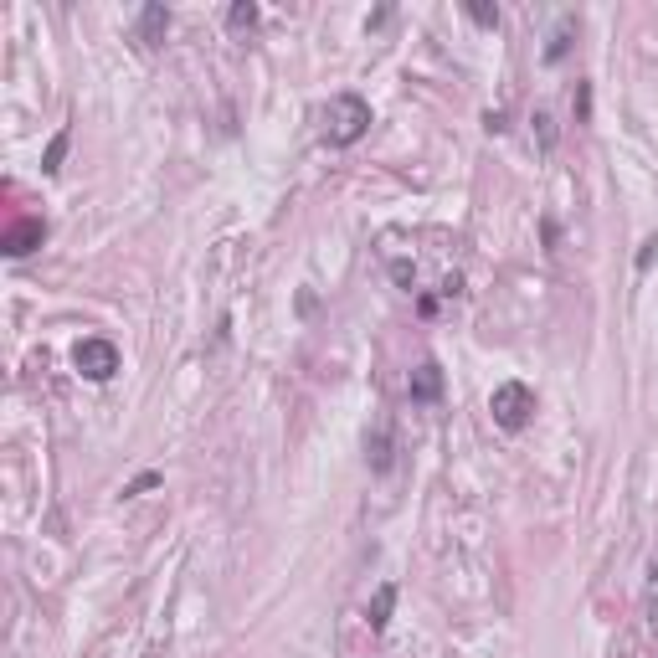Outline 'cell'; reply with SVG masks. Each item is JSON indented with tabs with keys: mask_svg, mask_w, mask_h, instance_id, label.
<instances>
[{
	"mask_svg": "<svg viewBox=\"0 0 658 658\" xmlns=\"http://www.w3.org/2000/svg\"><path fill=\"white\" fill-rule=\"evenodd\" d=\"M160 484V473H139V479L129 484V494H144V489H155Z\"/></svg>",
	"mask_w": 658,
	"mask_h": 658,
	"instance_id": "cell-15",
	"label": "cell"
},
{
	"mask_svg": "<svg viewBox=\"0 0 658 658\" xmlns=\"http://www.w3.org/2000/svg\"><path fill=\"white\" fill-rule=\"evenodd\" d=\"M165 26H170V11H165V6H144V11H139V42L155 47L160 36H165Z\"/></svg>",
	"mask_w": 658,
	"mask_h": 658,
	"instance_id": "cell-7",
	"label": "cell"
},
{
	"mask_svg": "<svg viewBox=\"0 0 658 658\" xmlns=\"http://www.w3.org/2000/svg\"><path fill=\"white\" fill-rule=\"evenodd\" d=\"M535 129H540V150L551 155V150H556V124H551V114H535Z\"/></svg>",
	"mask_w": 658,
	"mask_h": 658,
	"instance_id": "cell-13",
	"label": "cell"
},
{
	"mask_svg": "<svg viewBox=\"0 0 658 658\" xmlns=\"http://www.w3.org/2000/svg\"><path fill=\"white\" fill-rule=\"evenodd\" d=\"M653 607H658V556H653Z\"/></svg>",
	"mask_w": 658,
	"mask_h": 658,
	"instance_id": "cell-16",
	"label": "cell"
},
{
	"mask_svg": "<svg viewBox=\"0 0 658 658\" xmlns=\"http://www.w3.org/2000/svg\"><path fill=\"white\" fill-rule=\"evenodd\" d=\"M252 21H258V6H252V0H242V6L227 11V26H232V31H242V26H252Z\"/></svg>",
	"mask_w": 658,
	"mask_h": 658,
	"instance_id": "cell-11",
	"label": "cell"
},
{
	"mask_svg": "<svg viewBox=\"0 0 658 658\" xmlns=\"http://www.w3.org/2000/svg\"><path fill=\"white\" fill-rule=\"evenodd\" d=\"M365 129H371V103H365L360 93H335L324 103V139L329 144H355Z\"/></svg>",
	"mask_w": 658,
	"mask_h": 658,
	"instance_id": "cell-1",
	"label": "cell"
},
{
	"mask_svg": "<svg viewBox=\"0 0 658 658\" xmlns=\"http://www.w3.org/2000/svg\"><path fill=\"white\" fill-rule=\"evenodd\" d=\"M468 16L479 21V26H499V6H489V0H473V6H468Z\"/></svg>",
	"mask_w": 658,
	"mask_h": 658,
	"instance_id": "cell-12",
	"label": "cell"
},
{
	"mask_svg": "<svg viewBox=\"0 0 658 658\" xmlns=\"http://www.w3.org/2000/svg\"><path fill=\"white\" fill-rule=\"evenodd\" d=\"M72 365H78V376H88V381H108L119 371V345L103 340V335H88L72 350Z\"/></svg>",
	"mask_w": 658,
	"mask_h": 658,
	"instance_id": "cell-3",
	"label": "cell"
},
{
	"mask_svg": "<svg viewBox=\"0 0 658 658\" xmlns=\"http://www.w3.org/2000/svg\"><path fill=\"white\" fill-rule=\"evenodd\" d=\"M67 144H72V129H62V134H57V139L47 144V155H42V170H47V175H57V170H62V155H67Z\"/></svg>",
	"mask_w": 658,
	"mask_h": 658,
	"instance_id": "cell-9",
	"label": "cell"
},
{
	"mask_svg": "<svg viewBox=\"0 0 658 658\" xmlns=\"http://www.w3.org/2000/svg\"><path fill=\"white\" fill-rule=\"evenodd\" d=\"M587 114H592V88L581 83V88H576V119H587Z\"/></svg>",
	"mask_w": 658,
	"mask_h": 658,
	"instance_id": "cell-14",
	"label": "cell"
},
{
	"mask_svg": "<svg viewBox=\"0 0 658 658\" xmlns=\"http://www.w3.org/2000/svg\"><path fill=\"white\" fill-rule=\"evenodd\" d=\"M391 602H396V587H381V592H376V602H371V612H365V623H371L376 633L386 628V617H391Z\"/></svg>",
	"mask_w": 658,
	"mask_h": 658,
	"instance_id": "cell-8",
	"label": "cell"
},
{
	"mask_svg": "<svg viewBox=\"0 0 658 658\" xmlns=\"http://www.w3.org/2000/svg\"><path fill=\"white\" fill-rule=\"evenodd\" d=\"M365 458H371V468H376V473H386V468H391V458H396V443H391V417H376V432L365 437Z\"/></svg>",
	"mask_w": 658,
	"mask_h": 658,
	"instance_id": "cell-5",
	"label": "cell"
},
{
	"mask_svg": "<svg viewBox=\"0 0 658 658\" xmlns=\"http://www.w3.org/2000/svg\"><path fill=\"white\" fill-rule=\"evenodd\" d=\"M42 242H47V222H42V216H21V222H11L6 237H0L6 258H26V252H36Z\"/></svg>",
	"mask_w": 658,
	"mask_h": 658,
	"instance_id": "cell-4",
	"label": "cell"
},
{
	"mask_svg": "<svg viewBox=\"0 0 658 658\" xmlns=\"http://www.w3.org/2000/svg\"><path fill=\"white\" fill-rule=\"evenodd\" d=\"M437 396H443V365L422 360L412 371V401H437Z\"/></svg>",
	"mask_w": 658,
	"mask_h": 658,
	"instance_id": "cell-6",
	"label": "cell"
},
{
	"mask_svg": "<svg viewBox=\"0 0 658 658\" xmlns=\"http://www.w3.org/2000/svg\"><path fill=\"white\" fill-rule=\"evenodd\" d=\"M489 412H494V422H499L504 432H520V427L530 422V412H535V391H530L525 381H504V386H494V396H489Z\"/></svg>",
	"mask_w": 658,
	"mask_h": 658,
	"instance_id": "cell-2",
	"label": "cell"
},
{
	"mask_svg": "<svg viewBox=\"0 0 658 658\" xmlns=\"http://www.w3.org/2000/svg\"><path fill=\"white\" fill-rule=\"evenodd\" d=\"M566 47H571V16L556 26V36H551V47H545V62H561L566 57Z\"/></svg>",
	"mask_w": 658,
	"mask_h": 658,
	"instance_id": "cell-10",
	"label": "cell"
}]
</instances>
